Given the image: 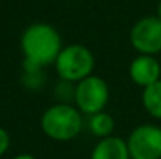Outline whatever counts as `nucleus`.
<instances>
[{"instance_id":"7ed1b4c3","label":"nucleus","mask_w":161,"mask_h":159,"mask_svg":"<svg viewBox=\"0 0 161 159\" xmlns=\"http://www.w3.org/2000/svg\"><path fill=\"white\" fill-rule=\"evenodd\" d=\"M56 72L61 80L70 83V81H83L85 78L91 77L94 70V56L89 49L85 45H69L63 49L56 62H55Z\"/></svg>"},{"instance_id":"f257e3e1","label":"nucleus","mask_w":161,"mask_h":159,"mask_svg":"<svg viewBox=\"0 0 161 159\" xmlns=\"http://www.w3.org/2000/svg\"><path fill=\"white\" fill-rule=\"evenodd\" d=\"M25 64L41 69L56 62L61 53V38L53 27L47 24L30 25L20 39Z\"/></svg>"},{"instance_id":"39448f33","label":"nucleus","mask_w":161,"mask_h":159,"mask_svg":"<svg viewBox=\"0 0 161 159\" xmlns=\"http://www.w3.org/2000/svg\"><path fill=\"white\" fill-rule=\"evenodd\" d=\"M127 145L131 159H161V128L155 125L135 128Z\"/></svg>"},{"instance_id":"20e7f679","label":"nucleus","mask_w":161,"mask_h":159,"mask_svg":"<svg viewBox=\"0 0 161 159\" xmlns=\"http://www.w3.org/2000/svg\"><path fill=\"white\" fill-rule=\"evenodd\" d=\"M74 98L78 109L85 114L94 115L97 112H102L109 98L108 84L100 77L91 75L78 83L74 91Z\"/></svg>"},{"instance_id":"ddd939ff","label":"nucleus","mask_w":161,"mask_h":159,"mask_svg":"<svg viewBox=\"0 0 161 159\" xmlns=\"http://www.w3.org/2000/svg\"><path fill=\"white\" fill-rule=\"evenodd\" d=\"M158 17L161 19V2H160V6H158Z\"/></svg>"},{"instance_id":"1a4fd4ad","label":"nucleus","mask_w":161,"mask_h":159,"mask_svg":"<svg viewBox=\"0 0 161 159\" xmlns=\"http://www.w3.org/2000/svg\"><path fill=\"white\" fill-rule=\"evenodd\" d=\"M88 126H89V131L96 137L107 139L114 131V119L109 114L102 111V112H97V114H94V115L89 117Z\"/></svg>"},{"instance_id":"0eeeda50","label":"nucleus","mask_w":161,"mask_h":159,"mask_svg":"<svg viewBox=\"0 0 161 159\" xmlns=\"http://www.w3.org/2000/svg\"><path fill=\"white\" fill-rule=\"evenodd\" d=\"M161 75L160 62L150 55H141L135 58L130 64V77L131 80L142 87H147L157 83Z\"/></svg>"},{"instance_id":"9b49d317","label":"nucleus","mask_w":161,"mask_h":159,"mask_svg":"<svg viewBox=\"0 0 161 159\" xmlns=\"http://www.w3.org/2000/svg\"><path fill=\"white\" fill-rule=\"evenodd\" d=\"M8 147H9V136L3 128H0V156L6 153Z\"/></svg>"},{"instance_id":"423d86ee","label":"nucleus","mask_w":161,"mask_h":159,"mask_svg":"<svg viewBox=\"0 0 161 159\" xmlns=\"http://www.w3.org/2000/svg\"><path fill=\"white\" fill-rule=\"evenodd\" d=\"M130 41L133 47L142 55L153 56L161 52V19L160 17H144L135 24L130 33Z\"/></svg>"},{"instance_id":"9d476101","label":"nucleus","mask_w":161,"mask_h":159,"mask_svg":"<svg viewBox=\"0 0 161 159\" xmlns=\"http://www.w3.org/2000/svg\"><path fill=\"white\" fill-rule=\"evenodd\" d=\"M142 105L152 117L161 119V80L144 87Z\"/></svg>"},{"instance_id":"6e6552de","label":"nucleus","mask_w":161,"mask_h":159,"mask_svg":"<svg viewBox=\"0 0 161 159\" xmlns=\"http://www.w3.org/2000/svg\"><path fill=\"white\" fill-rule=\"evenodd\" d=\"M91 159H131L128 145L124 139L109 136L102 139L91 153Z\"/></svg>"},{"instance_id":"f8f14e48","label":"nucleus","mask_w":161,"mask_h":159,"mask_svg":"<svg viewBox=\"0 0 161 159\" xmlns=\"http://www.w3.org/2000/svg\"><path fill=\"white\" fill-rule=\"evenodd\" d=\"M14 159H36V158L31 156V155H19V156H16Z\"/></svg>"},{"instance_id":"f03ea898","label":"nucleus","mask_w":161,"mask_h":159,"mask_svg":"<svg viewBox=\"0 0 161 159\" xmlns=\"http://www.w3.org/2000/svg\"><path fill=\"white\" fill-rule=\"evenodd\" d=\"M83 120L78 109L66 103H58L44 111L41 117V128L46 136L53 140H70L81 131Z\"/></svg>"}]
</instances>
